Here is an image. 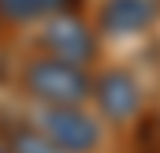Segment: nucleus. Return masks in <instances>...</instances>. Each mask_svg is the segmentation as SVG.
<instances>
[{
  "label": "nucleus",
  "mask_w": 160,
  "mask_h": 153,
  "mask_svg": "<svg viewBox=\"0 0 160 153\" xmlns=\"http://www.w3.org/2000/svg\"><path fill=\"white\" fill-rule=\"evenodd\" d=\"M157 15L153 0H108L104 4V26L112 34H134L142 26H149Z\"/></svg>",
  "instance_id": "39448f33"
},
{
  "label": "nucleus",
  "mask_w": 160,
  "mask_h": 153,
  "mask_svg": "<svg viewBox=\"0 0 160 153\" xmlns=\"http://www.w3.org/2000/svg\"><path fill=\"white\" fill-rule=\"evenodd\" d=\"M0 153H11V150H8V146H0Z\"/></svg>",
  "instance_id": "1a4fd4ad"
},
{
  "label": "nucleus",
  "mask_w": 160,
  "mask_h": 153,
  "mask_svg": "<svg viewBox=\"0 0 160 153\" xmlns=\"http://www.w3.org/2000/svg\"><path fill=\"white\" fill-rule=\"evenodd\" d=\"M145 142H149V153H160V119H153V131L145 135Z\"/></svg>",
  "instance_id": "6e6552de"
},
{
  "label": "nucleus",
  "mask_w": 160,
  "mask_h": 153,
  "mask_svg": "<svg viewBox=\"0 0 160 153\" xmlns=\"http://www.w3.org/2000/svg\"><path fill=\"white\" fill-rule=\"evenodd\" d=\"M41 131L63 153H89L101 142L97 123L82 112L78 105H48V112L41 116Z\"/></svg>",
  "instance_id": "f03ea898"
},
{
  "label": "nucleus",
  "mask_w": 160,
  "mask_h": 153,
  "mask_svg": "<svg viewBox=\"0 0 160 153\" xmlns=\"http://www.w3.org/2000/svg\"><path fill=\"white\" fill-rule=\"evenodd\" d=\"M75 0H0V19L8 23H30L41 15H56V11H71Z\"/></svg>",
  "instance_id": "423d86ee"
},
{
  "label": "nucleus",
  "mask_w": 160,
  "mask_h": 153,
  "mask_svg": "<svg viewBox=\"0 0 160 153\" xmlns=\"http://www.w3.org/2000/svg\"><path fill=\"white\" fill-rule=\"evenodd\" d=\"M26 90L45 105H78L89 93V78L78 64H67L60 56H45L26 67Z\"/></svg>",
  "instance_id": "f257e3e1"
},
{
  "label": "nucleus",
  "mask_w": 160,
  "mask_h": 153,
  "mask_svg": "<svg viewBox=\"0 0 160 153\" xmlns=\"http://www.w3.org/2000/svg\"><path fill=\"white\" fill-rule=\"evenodd\" d=\"M93 97H97L101 112L108 116V119H116V123H127L130 116H138V108H142V90H138V82L127 71L101 75L97 86H93Z\"/></svg>",
  "instance_id": "20e7f679"
},
{
  "label": "nucleus",
  "mask_w": 160,
  "mask_h": 153,
  "mask_svg": "<svg viewBox=\"0 0 160 153\" xmlns=\"http://www.w3.org/2000/svg\"><path fill=\"white\" fill-rule=\"evenodd\" d=\"M45 49H48V56H60V60L82 67L86 60H93L97 41H93V30L82 23L78 15L56 11L48 19V26H45Z\"/></svg>",
  "instance_id": "7ed1b4c3"
},
{
  "label": "nucleus",
  "mask_w": 160,
  "mask_h": 153,
  "mask_svg": "<svg viewBox=\"0 0 160 153\" xmlns=\"http://www.w3.org/2000/svg\"><path fill=\"white\" fill-rule=\"evenodd\" d=\"M8 150H11V153H63L45 131H30V127H19V131L11 135Z\"/></svg>",
  "instance_id": "0eeeda50"
}]
</instances>
